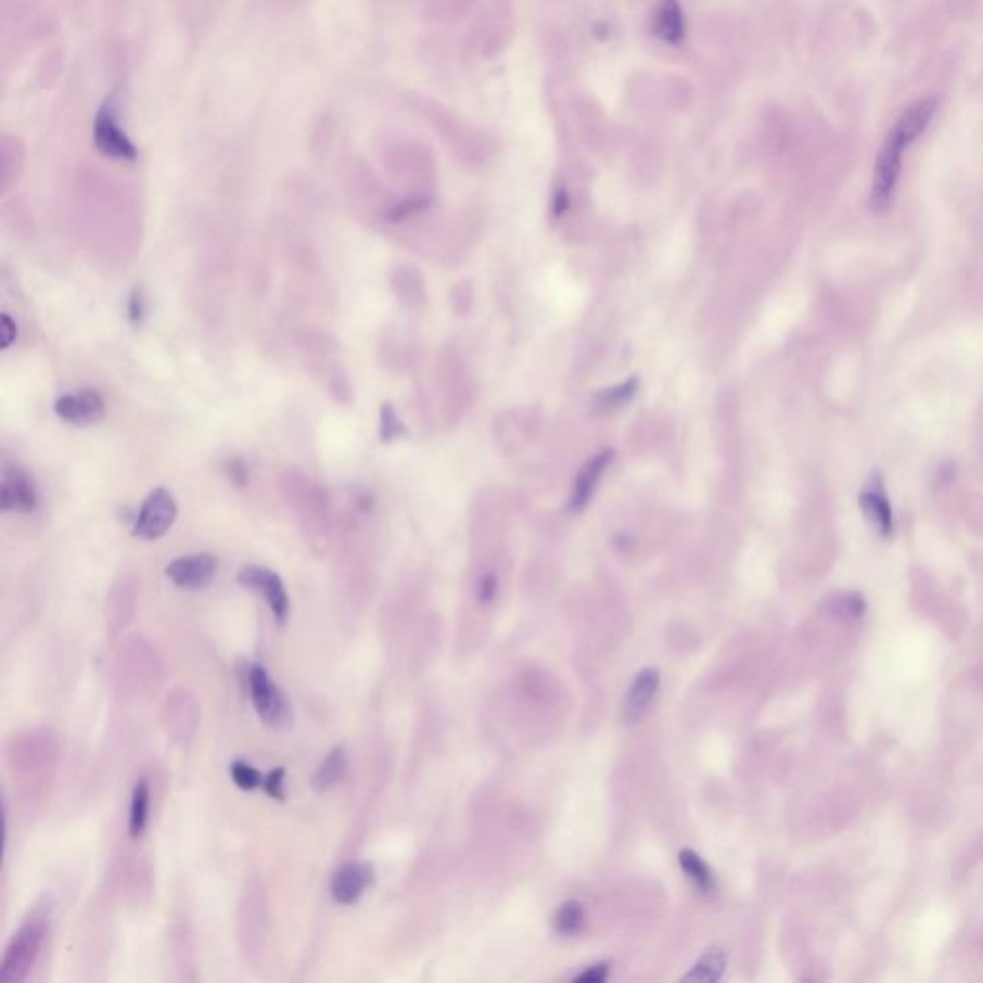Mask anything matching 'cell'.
<instances>
[{
    "instance_id": "cell-1",
    "label": "cell",
    "mask_w": 983,
    "mask_h": 983,
    "mask_svg": "<svg viewBox=\"0 0 983 983\" xmlns=\"http://www.w3.org/2000/svg\"><path fill=\"white\" fill-rule=\"evenodd\" d=\"M51 907L47 903L27 915L7 947L0 965V983H22L39 957L44 935L49 932Z\"/></svg>"
},
{
    "instance_id": "cell-2",
    "label": "cell",
    "mask_w": 983,
    "mask_h": 983,
    "mask_svg": "<svg viewBox=\"0 0 983 983\" xmlns=\"http://www.w3.org/2000/svg\"><path fill=\"white\" fill-rule=\"evenodd\" d=\"M903 152L905 149L885 137L882 151L876 158L872 187H870V209L875 214H883L892 208L897 184H899L901 169H903Z\"/></svg>"
},
{
    "instance_id": "cell-3",
    "label": "cell",
    "mask_w": 983,
    "mask_h": 983,
    "mask_svg": "<svg viewBox=\"0 0 983 983\" xmlns=\"http://www.w3.org/2000/svg\"><path fill=\"white\" fill-rule=\"evenodd\" d=\"M177 519V503L166 488H156L142 503L135 519L133 534L142 540H158L174 526Z\"/></svg>"
},
{
    "instance_id": "cell-4",
    "label": "cell",
    "mask_w": 983,
    "mask_h": 983,
    "mask_svg": "<svg viewBox=\"0 0 983 983\" xmlns=\"http://www.w3.org/2000/svg\"><path fill=\"white\" fill-rule=\"evenodd\" d=\"M239 584L261 593L269 609L273 611L277 623L279 625L286 623L289 613H291V600H289V593H286L281 576L273 573L271 569L248 565V567L241 569Z\"/></svg>"
},
{
    "instance_id": "cell-5",
    "label": "cell",
    "mask_w": 983,
    "mask_h": 983,
    "mask_svg": "<svg viewBox=\"0 0 983 983\" xmlns=\"http://www.w3.org/2000/svg\"><path fill=\"white\" fill-rule=\"evenodd\" d=\"M248 682H251L252 701H254V708H256L258 717L266 725L277 726L284 723L289 718V705H286L281 690L271 682L266 668L259 667V665L252 667Z\"/></svg>"
},
{
    "instance_id": "cell-6",
    "label": "cell",
    "mask_w": 983,
    "mask_h": 983,
    "mask_svg": "<svg viewBox=\"0 0 983 983\" xmlns=\"http://www.w3.org/2000/svg\"><path fill=\"white\" fill-rule=\"evenodd\" d=\"M54 411L67 425L87 426L101 421L106 406L99 392L87 388L60 396L54 404Z\"/></svg>"
},
{
    "instance_id": "cell-7",
    "label": "cell",
    "mask_w": 983,
    "mask_h": 983,
    "mask_svg": "<svg viewBox=\"0 0 983 983\" xmlns=\"http://www.w3.org/2000/svg\"><path fill=\"white\" fill-rule=\"evenodd\" d=\"M217 573V559L209 553H194L177 558L166 567V576L184 590H201L208 586Z\"/></svg>"
},
{
    "instance_id": "cell-8",
    "label": "cell",
    "mask_w": 983,
    "mask_h": 983,
    "mask_svg": "<svg viewBox=\"0 0 983 983\" xmlns=\"http://www.w3.org/2000/svg\"><path fill=\"white\" fill-rule=\"evenodd\" d=\"M94 144L108 158L124 162H133L137 158L133 142L127 137L126 131L117 126L116 116L110 106H104L94 119Z\"/></svg>"
},
{
    "instance_id": "cell-9",
    "label": "cell",
    "mask_w": 983,
    "mask_h": 983,
    "mask_svg": "<svg viewBox=\"0 0 983 983\" xmlns=\"http://www.w3.org/2000/svg\"><path fill=\"white\" fill-rule=\"evenodd\" d=\"M375 882V868L369 863H346L333 875L331 893L341 905H356Z\"/></svg>"
},
{
    "instance_id": "cell-10",
    "label": "cell",
    "mask_w": 983,
    "mask_h": 983,
    "mask_svg": "<svg viewBox=\"0 0 983 983\" xmlns=\"http://www.w3.org/2000/svg\"><path fill=\"white\" fill-rule=\"evenodd\" d=\"M0 509L31 513L37 509L34 478L22 467H7L0 483Z\"/></svg>"
},
{
    "instance_id": "cell-11",
    "label": "cell",
    "mask_w": 983,
    "mask_h": 983,
    "mask_svg": "<svg viewBox=\"0 0 983 983\" xmlns=\"http://www.w3.org/2000/svg\"><path fill=\"white\" fill-rule=\"evenodd\" d=\"M937 112V99L928 97L910 104L905 112L897 117L892 131L888 133V139L901 144L903 149H908L912 142L918 141L925 129L932 124L933 116Z\"/></svg>"
},
{
    "instance_id": "cell-12",
    "label": "cell",
    "mask_w": 983,
    "mask_h": 983,
    "mask_svg": "<svg viewBox=\"0 0 983 983\" xmlns=\"http://www.w3.org/2000/svg\"><path fill=\"white\" fill-rule=\"evenodd\" d=\"M858 506L878 533L882 536H890L893 533L895 521H893L892 503L888 498L880 473H875L868 478V483L865 484V488L858 496Z\"/></svg>"
},
{
    "instance_id": "cell-13",
    "label": "cell",
    "mask_w": 983,
    "mask_h": 983,
    "mask_svg": "<svg viewBox=\"0 0 983 983\" xmlns=\"http://www.w3.org/2000/svg\"><path fill=\"white\" fill-rule=\"evenodd\" d=\"M659 680H661V676H659L658 668H643L634 678L625 703V718L628 723H636L643 717L646 708L658 692Z\"/></svg>"
},
{
    "instance_id": "cell-14",
    "label": "cell",
    "mask_w": 983,
    "mask_h": 983,
    "mask_svg": "<svg viewBox=\"0 0 983 983\" xmlns=\"http://www.w3.org/2000/svg\"><path fill=\"white\" fill-rule=\"evenodd\" d=\"M655 34L665 42L678 44L684 39V12L678 0H661L653 16Z\"/></svg>"
},
{
    "instance_id": "cell-15",
    "label": "cell",
    "mask_w": 983,
    "mask_h": 983,
    "mask_svg": "<svg viewBox=\"0 0 983 983\" xmlns=\"http://www.w3.org/2000/svg\"><path fill=\"white\" fill-rule=\"evenodd\" d=\"M611 458H613L611 451H601L600 456H596L588 465L584 467L583 473L576 478L575 492H573V500H571V508L575 511H580L590 501L596 483L600 481L601 473L609 465Z\"/></svg>"
},
{
    "instance_id": "cell-16",
    "label": "cell",
    "mask_w": 983,
    "mask_h": 983,
    "mask_svg": "<svg viewBox=\"0 0 983 983\" xmlns=\"http://www.w3.org/2000/svg\"><path fill=\"white\" fill-rule=\"evenodd\" d=\"M344 775H346V753H344V748H334L317 768L316 775L311 778V788L319 793L327 792L341 782Z\"/></svg>"
},
{
    "instance_id": "cell-17",
    "label": "cell",
    "mask_w": 983,
    "mask_h": 983,
    "mask_svg": "<svg viewBox=\"0 0 983 983\" xmlns=\"http://www.w3.org/2000/svg\"><path fill=\"white\" fill-rule=\"evenodd\" d=\"M726 955L720 949H711L698 960V965L684 975L686 982L713 983L725 974Z\"/></svg>"
},
{
    "instance_id": "cell-18",
    "label": "cell",
    "mask_w": 983,
    "mask_h": 983,
    "mask_svg": "<svg viewBox=\"0 0 983 983\" xmlns=\"http://www.w3.org/2000/svg\"><path fill=\"white\" fill-rule=\"evenodd\" d=\"M149 808H151V790L146 780H139L133 790V801H131V815H129V835L131 838H141L146 820H149Z\"/></svg>"
},
{
    "instance_id": "cell-19",
    "label": "cell",
    "mask_w": 983,
    "mask_h": 983,
    "mask_svg": "<svg viewBox=\"0 0 983 983\" xmlns=\"http://www.w3.org/2000/svg\"><path fill=\"white\" fill-rule=\"evenodd\" d=\"M678 858H680V867H682L684 872L698 885V890L703 893H708L713 890L711 870H708L707 865L703 863V858L700 855H695L693 851L684 850Z\"/></svg>"
},
{
    "instance_id": "cell-20",
    "label": "cell",
    "mask_w": 983,
    "mask_h": 983,
    "mask_svg": "<svg viewBox=\"0 0 983 983\" xmlns=\"http://www.w3.org/2000/svg\"><path fill=\"white\" fill-rule=\"evenodd\" d=\"M559 933L563 935H575L580 932L584 925V910L580 903L569 901L563 907L559 908L558 918H556Z\"/></svg>"
},
{
    "instance_id": "cell-21",
    "label": "cell",
    "mask_w": 983,
    "mask_h": 983,
    "mask_svg": "<svg viewBox=\"0 0 983 983\" xmlns=\"http://www.w3.org/2000/svg\"><path fill=\"white\" fill-rule=\"evenodd\" d=\"M231 778L237 783V788H241L244 792H252L259 786H264V778L258 770L244 761H234L231 765Z\"/></svg>"
},
{
    "instance_id": "cell-22",
    "label": "cell",
    "mask_w": 983,
    "mask_h": 983,
    "mask_svg": "<svg viewBox=\"0 0 983 983\" xmlns=\"http://www.w3.org/2000/svg\"><path fill=\"white\" fill-rule=\"evenodd\" d=\"M404 433V425L400 419L394 413V409L388 404H383L381 408V436L384 442L394 441Z\"/></svg>"
},
{
    "instance_id": "cell-23",
    "label": "cell",
    "mask_w": 983,
    "mask_h": 983,
    "mask_svg": "<svg viewBox=\"0 0 983 983\" xmlns=\"http://www.w3.org/2000/svg\"><path fill=\"white\" fill-rule=\"evenodd\" d=\"M146 314V298L141 286H135L133 292L129 294V304H127V316L131 323H141Z\"/></svg>"
},
{
    "instance_id": "cell-24",
    "label": "cell",
    "mask_w": 983,
    "mask_h": 983,
    "mask_svg": "<svg viewBox=\"0 0 983 983\" xmlns=\"http://www.w3.org/2000/svg\"><path fill=\"white\" fill-rule=\"evenodd\" d=\"M284 768H276L264 778V790L273 800H284Z\"/></svg>"
},
{
    "instance_id": "cell-25",
    "label": "cell",
    "mask_w": 983,
    "mask_h": 983,
    "mask_svg": "<svg viewBox=\"0 0 983 983\" xmlns=\"http://www.w3.org/2000/svg\"><path fill=\"white\" fill-rule=\"evenodd\" d=\"M17 327L9 314L0 316V344L2 348H9L12 342L16 341Z\"/></svg>"
},
{
    "instance_id": "cell-26",
    "label": "cell",
    "mask_w": 983,
    "mask_h": 983,
    "mask_svg": "<svg viewBox=\"0 0 983 983\" xmlns=\"http://www.w3.org/2000/svg\"><path fill=\"white\" fill-rule=\"evenodd\" d=\"M609 974V965H598V967L588 968L586 972L578 975L576 980L584 983H601L605 982V978Z\"/></svg>"
},
{
    "instance_id": "cell-27",
    "label": "cell",
    "mask_w": 983,
    "mask_h": 983,
    "mask_svg": "<svg viewBox=\"0 0 983 983\" xmlns=\"http://www.w3.org/2000/svg\"><path fill=\"white\" fill-rule=\"evenodd\" d=\"M494 592H496V580H494V576H486L481 583V600L490 601Z\"/></svg>"
}]
</instances>
